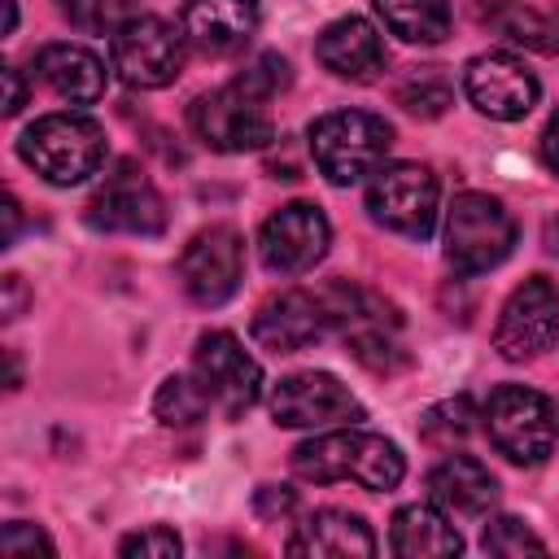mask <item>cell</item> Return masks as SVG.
Masks as SVG:
<instances>
[{
    "instance_id": "8992f818",
    "label": "cell",
    "mask_w": 559,
    "mask_h": 559,
    "mask_svg": "<svg viewBox=\"0 0 559 559\" xmlns=\"http://www.w3.org/2000/svg\"><path fill=\"white\" fill-rule=\"evenodd\" d=\"M266 100L258 87H249L240 74L205 96L192 100L188 122L197 131V140L214 153H249V148H266L275 140V122L266 114Z\"/></svg>"
},
{
    "instance_id": "4dcf8cb0",
    "label": "cell",
    "mask_w": 559,
    "mask_h": 559,
    "mask_svg": "<svg viewBox=\"0 0 559 559\" xmlns=\"http://www.w3.org/2000/svg\"><path fill=\"white\" fill-rule=\"evenodd\" d=\"M183 550V542H179V533L175 528H166V524H148V528H140V533H127L122 542H118V555H140V559H175Z\"/></svg>"
},
{
    "instance_id": "9a60e30c",
    "label": "cell",
    "mask_w": 559,
    "mask_h": 559,
    "mask_svg": "<svg viewBox=\"0 0 559 559\" xmlns=\"http://www.w3.org/2000/svg\"><path fill=\"white\" fill-rule=\"evenodd\" d=\"M240 271H245V240L227 223L197 231L179 253V284L197 306H223L240 288Z\"/></svg>"
},
{
    "instance_id": "52a82bcc",
    "label": "cell",
    "mask_w": 559,
    "mask_h": 559,
    "mask_svg": "<svg viewBox=\"0 0 559 559\" xmlns=\"http://www.w3.org/2000/svg\"><path fill=\"white\" fill-rule=\"evenodd\" d=\"M183 52H188L183 31L153 13H140L118 35H109V66L135 92L170 87L183 70Z\"/></svg>"
},
{
    "instance_id": "cb8c5ba5",
    "label": "cell",
    "mask_w": 559,
    "mask_h": 559,
    "mask_svg": "<svg viewBox=\"0 0 559 559\" xmlns=\"http://www.w3.org/2000/svg\"><path fill=\"white\" fill-rule=\"evenodd\" d=\"M480 22L502 39V44H515V48H528V52H542V57H555L559 52V22H550L546 13H537L533 4H520V0H498L480 13Z\"/></svg>"
},
{
    "instance_id": "836d02e7",
    "label": "cell",
    "mask_w": 559,
    "mask_h": 559,
    "mask_svg": "<svg viewBox=\"0 0 559 559\" xmlns=\"http://www.w3.org/2000/svg\"><path fill=\"white\" fill-rule=\"evenodd\" d=\"M542 162L559 175V109L550 114V122H546V131H542Z\"/></svg>"
},
{
    "instance_id": "74e56055",
    "label": "cell",
    "mask_w": 559,
    "mask_h": 559,
    "mask_svg": "<svg viewBox=\"0 0 559 559\" xmlns=\"http://www.w3.org/2000/svg\"><path fill=\"white\" fill-rule=\"evenodd\" d=\"M13 26H17V0H4V31L13 35Z\"/></svg>"
},
{
    "instance_id": "484cf974",
    "label": "cell",
    "mask_w": 559,
    "mask_h": 559,
    "mask_svg": "<svg viewBox=\"0 0 559 559\" xmlns=\"http://www.w3.org/2000/svg\"><path fill=\"white\" fill-rule=\"evenodd\" d=\"M397 105L415 118H441L454 105V83L441 66H415L397 83Z\"/></svg>"
},
{
    "instance_id": "8fae6325",
    "label": "cell",
    "mask_w": 559,
    "mask_h": 559,
    "mask_svg": "<svg viewBox=\"0 0 559 559\" xmlns=\"http://www.w3.org/2000/svg\"><path fill=\"white\" fill-rule=\"evenodd\" d=\"M92 231H122V236H157L166 227V201L144 179L135 162H118L114 175L100 179L83 210Z\"/></svg>"
},
{
    "instance_id": "7c38bea8",
    "label": "cell",
    "mask_w": 559,
    "mask_h": 559,
    "mask_svg": "<svg viewBox=\"0 0 559 559\" xmlns=\"http://www.w3.org/2000/svg\"><path fill=\"white\" fill-rule=\"evenodd\" d=\"M271 419L280 428H332L362 424L367 411L332 371H293L271 389Z\"/></svg>"
},
{
    "instance_id": "f1b7e54d",
    "label": "cell",
    "mask_w": 559,
    "mask_h": 559,
    "mask_svg": "<svg viewBox=\"0 0 559 559\" xmlns=\"http://www.w3.org/2000/svg\"><path fill=\"white\" fill-rule=\"evenodd\" d=\"M472 419H476L472 397L459 393V397H445V402H437V406L424 411V419H419V437L432 441V445H454V441H463V437L472 432Z\"/></svg>"
},
{
    "instance_id": "5b68a950",
    "label": "cell",
    "mask_w": 559,
    "mask_h": 559,
    "mask_svg": "<svg viewBox=\"0 0 559 559\" xmlns=\"http://www.w3.org/2000/svg\"><path fill=\"white\" fill-rule=\"evenodd\" d=\"M480 419H485L493 450L524 467L546 463L555 450V437H559V415H555L550 397L528 384H498L489 393Z\"/></svg>"
},
{
    "instance_id": "e575fe53",
    "label": "cell",
    "mask_w": 559,
    "mask_h": 559,
    "mask_svg": "<svg viewBox=\"0 0 559 559\" xmlns=\"http://www.w3.org/2000/svg\"><path fill=\"white\" fill-rule=\"evenodd\" d=\"M0 74H4V87H9V96H4V114L13 118V114L26 105V87H22V79H17V70H13V66H4Z\"/></svg>"
},
{
    "instance_id": "d590c367",
    "label": "cell",
    "mask_w": 559,
    "mask_h": 559,
    "mask_svg": "<svg viewBox=\"0 0 559 559\" xmlns=\"http://www.w3.org/2000/svg\"><path fill=\"white\" fill-rule=\"evenodd\" d=\"M26 306V288H22V275H4V319H17Z\"/></svg>"
},
{
    "instance_id": "4316f807",
    "label": "cell",
    "mask_w": 559,
    "mask_h": 559,
    "mask_svg": "<svg viewBox=\"0 0 559 559\" xmlns=\"http://www.w3.org/2000/svg\"><path fill=\"white\" fill-rule=\"evenodd\" d=\"M153 411H157L162 424L188 428V424L205 419L210 397H205V389H201L197 376H166V380L157 384V393H153Z\"/></svg>"
},
{
    "instance_id": "8d00e7d4",
    "label": "cell",
    "mask_w": 559,
    "mask_h": 559,
    "mask_svg": "<svg viewBox=\"0 0 559 559\" xmlns=\"http://www.w3.org/2000/svg\"><path fill=\"white\" fill-rule=\"evenodd\" d=\"M4 223H9L4 245H13V240H17V223H22V205H17V197H9V201H4Z\"/></svg>"
},
{
    "instance_id": "d6986e66",
    "label": "cell",
    "mask_w": 559,
    "mask_h": 559,
    "mask_svg": "<svg viewBox=\"0 0 559 559\" xmlns=\"http://www.w3.org/2000/svg\"><path fill=\"white\" fill-rule=\"evenodd\" d=\"M284 550L288 555H310V559H371L376 555V533L354 511L319 507L293 528Z\"/></svg>"
},
{
    "instance_id": "30bf717a",
    "label": "cell",
    "mask_w": 559,
    "mask_h": 559,
    "mask_svg": "<svg viewBox=\"0 0 559 559\" xmlns=\"http://www.w3.org/2000/svg\"><path fill=\"white\" fill-rule=\"evenodd\" d=\"M192 376L201 380L214 411L227 419L245 415L262 397V367L231 332H205L192 349Z\"/></svg>"
},
{
    "instance_id": "e0dca14e",
    "label": "cell",
    "mask_w": 559,
    "mask_h": 559,
    "mask_svg": "<svg viewBox=\"0 0 559 559\" xmlns=\"http://www.w3.org/2000/svg\"><path fill=\"white\" fill-rule=\"evenodd\" d=\"M463 96L493 122H520L537 105L542 83L511 52H476L463 66Z\"/></svg>"
},
{
    "instance_id": "ffe728a7",
    "label": "cell",
    "mask_w": 559,
    "mask_h": 559,
    "mask_svg": "<svg viewBox=\"0 0 559 559\" xmlns=\"http://www.w3.org/2000/svg\"><path fill=\"white\" fill-rule=\"evenodd\" d=\"M314 57H319L323 70H332L336 79H354V83L380 74L384 61H389L384 35H380L367 17H354V13H349V17H336V22H328V26L319 31Z\"/></svg>"
},
{
    "instance_id": "1f68e13d",
    "label": "cell",
    "mask_w": 559,
    "mask_h": 559,
    "mask_svg": "<svg viewBox=\"0 0 559 559\" xmlns=\"http://www.w3.org/2000/svg\"><path fill=\"white\" fill-rule=\"evenodd\" d=\"M57 555V546H52V537L44 533V528H35V524H26V520H13V524H4V533H0V555L4 559H22V555Z\"/></svg>"
},
{
    "instance_id": "4fadbf2b",
    "label": "cell",
    "mask_w": 559,
    "mask_h": 559,
    "mask_svg": "<svg viewBox=\"0 0 559 559\" xmlns=\"http://www.w3.org/2000/svg\"><path fill=\"white\" fill-rule=\"evenodd\" d=\"M328 245L332 227L314 201H288L258 227V258L271 275H306Z\"/></svg>"
},
{
    "instance_id": "6da1fadb",
    "label": "cell",
    "mask_w": 559,
    "mask_h": 559,
    "mask_svg": "<svg viewBox=\"0 0 559 559\" xmlns=\"http://www.w3.org/2000/svg\"><path fill=\"white\" fill-rule=\"evenodd\" d=\"M288 463H293V472L301 480H314V485L354 480V485H362L371 493H389L406 476L402 450L389 437L367 432L358 424H336L332 432H319V437L301 441L288 454Z\"/></svg>"
},
{
    "instance_id": "2e32d148",
    "label": "cell",
    "mask_w": 559,
    "mask_h": 559,
    "mask_svg": "<svg viewBox=\"0 0 559 559\" xmlns=\"http://www.w3.org/2000/svg\"><path fill=\"white\" fill-rule=\"evenodd\" d=\"M336 301V328L349 345V354L367 367V371H397L406 362L402 336H397V314L362 288H332Z\"/></svg>"
},
{
    "instance_id": "5bb4252c",
    "label": "cell",
    "mask_w": 559,
    "mask_h": 559,
    "mask_svg": "<svg viewBox=\"0 0 559 559\" xmlns=\"http://www.w3.org/2000/svg\"><path fill=\"white\" fill-rule=\"evenodd\" d=\"M336 328V301L332 288L310 293V288H284L266 297L253 314V341L275 354H297L314 341H323Z\"/></svg>"
},
{
    "instance_id": "3957f363",
    "label": "cell",
    "mask_w": 559,
    "mask_h": 559,
    "mask_svg": "<svg viewBox=\"0 0 559 559\" xmlns=\"http://www.w3.org/2000/svg\"><path fill=\"white\" fill-rule=\"evenodd\" d=\"M393 127L367 109H332L310 122V157L319 175L336 188L362 183L384 166Z\"/></svg>"
},
{
    "instance_id": "ac0fdd59",
    "label": "cell",
    "mask_w": 559,
    "mask_h": 559,
    "mask_svg": "<svg viewBox=\"0 0 559 559\" xmlns=\"http://www.w3.org/2000/svg\"><path fill=\"white\" fill-rule=\"evenodd\" d=\"M258 0H183L179 31L201 57H231L258 31Z\"/></svg>"
},
{
    "instance_id": "d6a6232c",
    "label": "cell",
    "mask_w": 559,
    "mask_h": 559,
    "mask_svg": "<svg viewBox=\"0 0 559 559\" xmlns=\"http://www.w3.org/2000/svg\"><path fill=\"white\" fill-rule=\"evenodd\" d=\"M293 502H297V493L288 485H262L258 489V511L262 515H284V511H293Z\"/></svg>"
},
{
    "instance_id": "7a4b0ae2",
    "label": "cell",
    "mask_w": 559,
    "mask_h": 559,
    "mask_svg": "<svg viewBox=\"0 0 559 559\" xmlns=\"http://www.w3.org/2000/svg\"><path fill=\"white\" fill-rule=\"evenodd\" d=\"M105 153H109L105 127L79 109L44 114L17 135V157L57 188H70L96 175L105 166Z\"/></svg>"
},
{
    "instance_id": "f546056e",
    "label": "cell",
    "mask_w": 559,
    "mask_h": 559,
    "mask_svg": "<svg viewBox=\"0 0 559 559\" xmlns=\"http://www.w3.org/2000/svg\"><path fill=\"white\" fill-rule=\"evenodd\" d=\"M480 550H485V555H502V559H511V555H546V542H542L524 520H515V515H493V520H485Z\"/></svg>"
},
{
    "instance_id": "83f0119b",
    "label": "cell",
    "mask_w": 559,
    "mask_h": 559,
    "mask_svg": "<svg viewBox=\"0 0 559 559\" xmlns=\"http://www.w3.org/2000/svg\"><path fill=\"white\" fill-rule=\"evenodd\" d=\"M57 9L83 35H118L131 17H140L135 0H57Z\"/></svg>"
},
{
    "instance_id": "d4e9b609",
    "label": "cell",
    "mask_w": 559,
    "mask_h": 559,
    "mask_svg": "<svg viewBox=\"0 0 559 559\" xmlns=\"http://www.w3.org/2000/svg\"><path fill=\"white\" fill-rule=\"evenodd\" d=\"M380 22L406 44H441L450 35V0H371Z\"/></svg>"
},
{
    "instance_id": "ba28073f",
    "label": "cell",
    "mask_w": 559,
    "mask_h": 559,
    "mask_svg": "<svg viewBox=\"0 0 559 559\" xmlns=\"http://www.w3.org/2000/svg\"><path fill=\"white\" fill-rule=\"evenodd\" d=\"M437 201L441 183L428 166L419 162H384L367 179V214L411 240H428L437 227Z\"/></svg>"
},
{
    "instance_id": "9c48e42d",
    "label": "cell",
    "mask_w": 559,
    "mask_h": 559,
    "mask_svg": "<svg viewBox=\"0 0 559 559\" xmlns=\"http://www.w3.org/2000/svg\"><path fill=\"white\" fill-rule=\"evenodd\" d=\"M555 341H559V288L550 275H528L524 284L511 288V297L498 310L493 349L507 362H528L555 349Z\"/></svg>"
},
{
    "instance_id": "277c9868",
    "label": "cell",
    "mask_w": 559,
    "mask_h": 559,
    "mask_svg": "<svg viewBox=\"0 0 559 559\" xmlns=\"http://www.w3.org/2000/svg\"><path fill=\"white\" fill-rule=\"evenodd\" d=\"M515 218L489 192H459L445 210V262L459 275H485L515 249Z\"/></svg>"
},
{
    "instance_id": "603a6c76",
    "label": "cell",
    "mask_w": 559,
    "mask_h": 559,
    "mask_svg": "<svg viewBox=\"0 0 559 559\" xmlns=\"http://www.w3.org/2000/svg\"><path fill=\"white\" fill-rule=\"evenodd\" d=\"M389 546L402 559H445V555L463 550V537L450 524V511H441L437 502H411V507L393 511Z\"/></svg>"
},
{
    "instance_id": "7402d4cb",
    "label": "cell",
    "mask_w": 559,
    "mask_h": 559,
    "mask_svg": "<svg viewBox=\"0 0 559 559\" xmlns=\"http://www.w3.org/2000/svg\"><path fill=\"white\" fill-rule=\"evenodd\" d=\"M35 74L48 92H57L70 105H96L109 87L105 61L83 44H44L35 52Z\"/></svg>"
},
{
    "instance_id": "44dd1931",
    "label": "cell",
    "mask_w": 559,
    "mask_h": 559,
    "mask_svg": "<svg viewBox=\"0 0 559 559\" xmlns=\"http://www.w3.org/2000/svg\"><path fill=\"white\" fill-rule=\"evenodd\" d=\"M428 498L450 511V515H489L493 502H498V480L493 472L472 459V454H441L432 467H428Z\"/></svg>"
}]
</instances>
